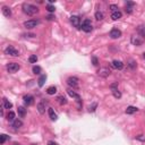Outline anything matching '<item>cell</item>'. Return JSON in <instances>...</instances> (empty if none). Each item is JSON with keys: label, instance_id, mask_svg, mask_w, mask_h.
Instances as JSON below:
<instances>
[{"label": "cell", "instance_id": "20", "mask_svg": "<svg viewBox=\"0 0 145 145\" xmlns=\"http://www.w3.org/2000/svg\"><path fill=\"white\" fill-rule=\"evenodd\" d=\"M37 110H39V112L41 113V115H43V113L45 112V104H44V102H40V103L37 104Z\"/></svg>", "mask_w": 145, "mask_h": 145}, {"label": "cell", "instance_id": "25", "mask_svg": "<svg viewBox=\"0 0 145 145\" xmlns=\"http://www.w3.org/2000/svg\"><path fill=\"white\" fill-rule=\"evenodd\" d=\"M15 117H16V115L14 111H9V112L7 113V119L9 121H14L15 120Z\"/></svg>", "mask_w": 145, "mask_h": 145}, {"label": "cell", "instance_id": "36", "mask_svg": "<svg viewBox=\"0 0 145 145\" xmlns=\"http://www.w3.org/2000/svg\"><path fill=\"white\" fill-rule=\"evenodd\" d=\"M110 8H111V10H112V12L118 11V7H117L116 5H111V6H110Z\"/></svg>", "mask_w": 145, "mask_h": 145}, {"label": "cell", "instance_id": "40", "mask_svg": "<svg viewBox=\"0 0 145 145\" xmlns=\"http://www.w3.org/2000/svg\"><path fill=\"white\" fill-rule=\"evenodd\" d=\"M48 145H58V144H57L56 142H53V141H49V142H48Z\"/></svg>", "mask_w": 145, "mask_h": 145}, {"label": "cell", "instance_id": "3", "mask_svg": "<svg viewBox=\"0 0 145 145\" xmlns=\"http://www.w3.org/2000/svg\"><path fill=\"white\" fill-rule=\"evenodd\" d=\"M82 30L84 31V32L86 33H90L92 32V30H93V26H92V23L90 19H85L83 23H82Z\"/></svg>", "mask_w": 145, "mask_h": 145}, {"label": "cell", "instance_id": "39", "mask_svg": "<svg viewBox=\"0 0 145 145\" xmlns=\"http://www.w3.org/2000/svg\"><path fill=\"white\" fill-rule=\"evenodd\" d=\"M126 12H127V14H132V12H133V9L129 8V7H127L126 8Z\"/></svg>", "mask_w": 145, "mask_h": 145}, {"label": "cell", "instance_id": "35", "mask_svg": "<svg viewBox=\"0 0 145 145\" xmlns=\"http://www.w3.org/2000/svg\"><path fill=\"white\" fill-rule=\"evenodd\" d=\"M110 87H111V90H112V91H113V90H117V89H118V83H113V84H111Z\"/></svg>", "mask_w": 145, "mask_h": 145}, {"label": "cell", "instance_id": "15", "mask_svg": "<svg viewBox=\"0 0 145 145\" xmlns=\"http://www.w3.org/2000/svg\"><path fill=\"white\" fill-rule=\"evenodd\" d=\"M48 112H49V117H50V119H51L52 121H56L57 119H58V116H57V113L54 112V110L52 108H49Z\"/></svg>", "mask_w": 145, "mask_h": 145}, {"label": "cell", "instance_id": "29", "mask_svg": "<svg viewBox=\"0 0 145 145\" xmlns=\"http://www.w3.org/2000/svg\"><path fill=\"white\" fill-rule=\"evenodd\" d=\"M58 102H59L61 106L67 104V100H66V98H64V96H58Z\"/></svg>", "mask_w": 145, "mask_h": 145}, {"label": "cell", "instance_id": "11", "mask_svg": "<svg viewBox=\"0 0 145 145\" xmlns=\"http://www.w3.org/2000/svg\"><path fill=\"white\" fill-rule=\"evenodd\" d=\"M23 100H24L25 106H31V104L34 103V98H33L32 95H30V94H27V95H24Z\"/></svg>", "mask_w": 145, "mask_h": 145}, {"label": "cell", "instance_id": "31", "mask_svg": "<svg viewBox=\"0 0 145 145\" xmlns=\"http://www.w3.org/2000/svg\"><path fill=\"white\" fill-rule=\"evenodd\" d=\"M112 94H113V96H115L116 99H120V98H121V93L118 91V89H117V90H113V91H112Z\"/></svg>", "mask_w": 145, "mask_h": 145}, {"label": "cell", "instance_id": "44", "mask_svg": "<svg viewBox=\"0 0 145 145\" xmlns=\"http://www.w3.org/2000/svg\"><path fill=\"white\" fill-rule=\"evenodd\" d=\"M143 56H144V58H145V52H144V54H143Z\"/></svg>", "mask_w": 145, "mask_h": 145}, {"label": "cell", "instance_id": "18", "mask_svg": "<svg viewBox=\"0 0 145 145\" xmlns=\"http://www.w3.org/2000/svg\"><path fill=\"white\" fill-rule=\"evenodd\" d=\"M2 107H3L5 109H8V110H9V109L12 108V103H11V102H9V101H8L7 99L5 98V99L2 100Z\"/></svg>", "mask_w": 145, "mask_h": 145}, {"label": "cell", "instance_id": "1", "mask_svg": "<svg viewBox=\"0 0 145 145\" xmlns=\"http://www.w3.org/2000/svg\"><path fill=\"white\" fill-rule=\"evenodd\" d=\"M23 11L28 16H33L39 12V8L34 5H31V3H24L23 5Z\"/></svg>", "mask_w": 145, "mask_h": 145}, {"label": "cell", "instance_id": "5", "mask_svg": "<svg viewBox=\"0 0 145 145\" xmlns=\"http://www.w3.org/2000/svg\"><path fill=\"white\" fill-rule=\"evenodd\" d=\"M20 66L18 64H16V62H9V64L7 65V70L8 73H11V74H14V73H17L18 70H19Z\"/></svg>", "mask_w": 145, "mask_h": 145}, {"label": "cell", "instance_id": "22", "mask_svg": "<svg viewBox=\"0 0 145 145\" xmlns=\"http://www.w3.org/2000/svg\"><path fill=\"white\" fill-rule=\"evenodd\" d=\"M45 79H47V75H41V77L39 78V81H37V84H39V86L40 87H42V86L44 85V82H45Z\"/></svg>", "mask_w": 145, "mask_h": 145}, {"label": "cell", "instance_id": "8", "mask_svg": "<svg viewBox=\"0 0 145 145\" xmlns=\"http://www.w3.org/2000/svg\"><path fill=\"white\" fill-rule=\"evenodd\" d=\"M67 93H68V95H69V96H71V98L76 99V101L78 102L79 104H81L82 100H81V96H79V94H77L76 92L73 91V89H68V90H67Z\"/></svg>", "mask_w": 145, "mask_h": 145}, {"label": "cell", "instance_id": "13", "mask_svg": "<svg viewBox=\"0 0 145 145\" xmlns=\"http://www.w3.org/2000/svg\"><path fill=\"white\" fill-rule=\"evenodd\" d=\"M110 73H111V71L109 70L108 68H106V67H104V68H100L98 70L99 76H101V77H108L109 75H110Z\"/></svg>", "mask_w": 145, "mask_h": 145}, {"label": "cell", "instance_id": "14", "mask_svg": "<svg viewBox=\"0 0 145 145\" xmlns=\"http://www.w3.org/2000/svg\"><path fill=\"white\" fill-rule=\"evenodd\" d=\"M23 126V121L19 120V119H15L14 121H11V127L15 128V129H18Z\"/></svg>", "mask_w": 145, "mask_h": 145}, {"label": "cell", "instance_id": "41", "mask_svg": "<svg viewBox=\"0 0 145 145\" xmlns=\"http://www.w3.org/2000/svg\"><path fill=\"white\" fill-rule=\"evenodd\" d=\"M47 18H48L49 20H53V19H54V16H53V15H49V16H47Z\"/></svg>", "mask_w": 145, "mask_h": 145}, {"label": "cell", "instance_id": "43", "mask_svg": "<svg viewBox=\"0 0 145 145\" xmlns=\"http://www.w3.org/2000/svg\"><path fill=\"white\" fill-rule=\"evenodd\" d=\"M12 145H20V144H19V143H14Z\"/></svg>", "mask_w": 145, "mask_h": 145}, {"label": "cell", "instance_id": "10", "mask_svg": "<svg viewBox=\"0 0 145 145\" xmlns=\"http://www.w3.org/2000/svg\"><path fill=\"white\" fill-rule=\"evenodd\" d=\"M111 67H112L113 69H123L124 68V62L120 61V60H113L112 62H111Z\"/></svg>", "mask_w": 145, "mask_h": 145}, {"label": "cell", "instance_id": "38", "mask_svg": "<svg viewBox=\"0 0 145 145\" xmlns=\"http://www.w3.org/2000/svg\"><path fill=\"white\" fill-rule=\"evenodd\" d=\"M129 67H130L132 69L136 68V64H135V61H133V60H132V61H130V64H129Z\"/></svg>", "mask_w": 145, "mask_h": 145}, {"label": "cell", "instance_id": "32", "mask_svg": "<svg viewBox=\"0 0 145 145\" xmlns=\"http://www.w3.org/2000/svg\"><path fill=\"white\" fill-rule=\"evenodd\" d=\"M47 9H48V11H49V12H53L54 10H56V8H54V6H52V5H48Z\"/></svg>", "mask_w": 145, "mask_h": 145}, {"label": "cell", "instance_id": "24", "mask_svg": "<svg viewBox=\"0 0 145 145\" xmlns=\"http://www.w3.org/2000/svg\"><path fill=\"white\" fill-rule=\"evenodd\" d=\"M18 115H19V117L24 118L25 116H26V109L24 107H18Z\"/></svg>", "mask_w": 145, "mask_h": 145}, {"label": "cell", "instance_id": "16", "mask_svg": "<svg viewBox=\"0 0 145 145\" xmlns=\"http://www.w3.org/2000/svg\"><path fill=\"white\" fill-rule=\"evenodd\" d=\"M137 33L141 37L144 39L145 37V25H140V26L137 27Z\"/></svg>", "mask_w": 145, "mask_h": 145}, {"label": "cell", "instance_id": "28", "mask_svg": "<svg viewBox=\"0 0 145 145\" xmlns=\"http://www.w3.org/2000/svg\"><path fill=\"white\" fill-rule=\"evenodd\" d=\"M28 61L31 62V64H35V62L37 61V57H36V54H32V56L28 58Z\"/></svg>", "mask_w": 145, "mask_h": 145}, {"label": "cell", "instance_id": "27", "mask_svg": "<svg viewBox=\"0 0 145 145\" xmlns=\"http://www.w3.org/2000/svg\"><path fill=\"white\" fill-rule=\"evenodd\" d=\"M32 70H33V73H34L35 75H39V74H41V70H42V69H41V67H40V66H34Z\"/></svg>", "mask_w": 145, "mask_h": 145}, {"label": "cell", "instance_id": "6", "mask_svg": "<svg viewBox=\"0 0 145 145\" xmlns=\"http://www.w3.org/2000/svg\"><path fill=\"white\" fill-rule=\"evenodd\" d=\"M39 24H40V22L37 19H30V20H26V22L24 23V26L26 27V28H28V30H31V28L36 27Z\"/></svg>", "mask_w": 145, "mask_h": 145}, {"label": "cell", "instance_id": "9", "mask_svg": "<svg viewBox=\"0 0 145 145\" xmlns=\"http://www.w3.org/2000/svg\"><path fill=\"white\" fill-rule=\"evenodd\" d=\"M70 23L77 28H81V18L78 16H71L70 17Z\"/></svg>", "mask_w": 145, "mask_h": 145}, {"label": "cell", "instance_id": "17", "mask_svg": "<svg viewBox=\"0 0 145 145\" xmlns=\"http://www.w3.org/2000/svg\"><path fill=\"white\" fill-rule=\"evenodd\" d=\"M2 14H3V16H6V17H10V16H11V10H10L9 7L3 6L2 7Z\"/></svg>", "mask_w": 145, "mask_h": 145}, {"label": "cell", "instance_id": "21", "mask_svg": "<svg viewBox=\"0 0 145 145\" xmlns=\"http://www.w3.org/2000/svg\"><path fill=\"white\" fill-rule=\"evenodd\" d=\"M121 16H123V14H121V11H119V10L111 14V18H112L113 20H117V19H119V18H121Z\"/></svg>", "mask_w": 145, "mask_h": 145}, {"label": "cell", "instance_id": "30", "mask_svg": "<svg viewBox=\"0 0 145 145\" xmlns=\"http://www.w3.org/2000/svg\"><path fill=\"white\" fill-rule=\"evenodd\" d=\"M9 138V136L5 135V134H2V135L0 136V144H5V142Z\"/></svg>", "mask_w": 145, "mask_h": 145}, {"label": "cell", "instance_id": "42", "mask_svg": "<svg viewBox=\"0 0 145 145\" xmlns=\"http://www.w3.org/2000/svg\"><path fill=\"white\" fill-rule=\"evenodd\" d=\"M137 140H140V141H145V138H144V137H142V135H140V136L137 137Z\"/></svg>", "mask_w": 145, "mask_h": 145}, {"label": "cell", "instance_id": "37", "mask_svg": "<svg viewBox=\"0 0 145 145\" xmlns=\"http://www.w3.org/2000/svg\"><path fill=\"white\" fill-rule=\"evenodd\" d=\"M126 6H127V7H129V8H132V7H134V6H135V3H134V2H132V1H127Z\"/></svg>", "mask_w": 145, "mask_h": 145}, {"label": "cell", "instance_id": "19", "mask_svg": "<svg viewBox=\"0 0 145 145\" xmlns=\"http://www.w3.org/2000/svg\"><path fill=\"white\" fill-rule=\"evenodd\" d=\"M138 109L136 108V107H133V106H130V107H127V109H126V113L127 115H133V113L137 112Z\"/></svg>", "mask_w": 145, "mask_h": 145}, {"label": "cell", "instance_id": "12", "mask_svg": "<svg viewBox=\"0 0 145 145\" xmlns=\"http://www.w3.org/2000/svg\"><path fill=\"white\" fill-rule=\"evenodd\" d=\"M121 36V31L118 28H113L110 32V37L111 39H119Z\"/></svg>", "mask_w": 145, "mask_h": 145}, {"label": "cell", "instance_id": "34", "mask_svg": "<svg viewBox=\"0 0 145 145\" xmlns=\"http://www.w3.org/2000/svg\"><path fill=\"white\" fill-rule=\"evenodd\" d=\"M92 62H93V65H94V66H98V65H99L98 58H96V57H93V58H92Z\"/></svg>", "mask_w": 145, "mask_h": 145}, {"label": "cell", "instance_id": "33", "mask_svg": "<svg viewBox=\"0 0 145 145\" xmlns=\"http://www.w3.org/2000/svg\"><path fill=\"white\" fill-rule=\"evenodd\" d=\"M96 107H98V104H96V103H93V104H92V106H90L89 110L93 112V111H95V108H96Z\"/></svg>", "mask_w": 145, "mask_h": 145}, {"label": "cell", "instance_id": "7", "mask_svg": "<svg viewBox=\"0 0 145 145\" xmlns=\"http://www.w3.org/2000/svg\"><path fill=\"white\" fill-rule=\"evenodd\" d=\"M130 42L134 45H136V47H140V45L143 44V37L138 36V35H133V36L130 37Z\"/></svg>", "mask_w": 145, "mask_h": 145}, {"label": "cell", "instance_id": "23", "mask_svg": "<svg viewBox=\"0 0 145 145\" xmlns=\"http://www.w3.org/2000/svg\"><path fill=\"white\" fill-rule=\"evenodd\" d=\"M47 93L49 94V95H54V94L57 93V87L56 86H50V87H48Z\"/></svg>", "mask_w": 145, "mask_h": 145}, {"label": "cell", "instance_id": "26", "mask_svg": "<svg viewBox=\"0 0 145 145\" xmlns=\"http://www.w3.org/2000/svg\"><path fill=\"white\" fill-rule=\"evenodd\" d=\"M94 16H95V19L96 20H102V19H103V17H104L103 12H101V11H96Z\"/></svg>", "mask_w": 145, "mask_h": 145}, {"label": "cell", "instance_id": "4", "mask_svg": "<svg viewBox=\"0 0 145 145\" xmlns=\"http://www.w3.org/2000/svg\"><path fill=\"white\" fill-rule=\"evenodd\" d=\"M67 84H68L70 87H73V89H77V87H78V84H79V79L75 76H71L67 79Z\"/></svg>", "mask_w": 145, "mask_h": 145}, {"label": "cell", "instance_id": "2", "mask_svg": "<svg viewBox=\"0 0 145 145\" xmlns=\"http://www.w3.org/2000/svg\"><path fill=\"white\" fill-rule=\"evenodd\" d=\"M5 53L8 54V56H11V57H18L19 56V51H18L17 49H15L12 45H8V47L6 48Z\"/></svg>", "mask_w": 145, "mask_h": 145}]
</instances>
